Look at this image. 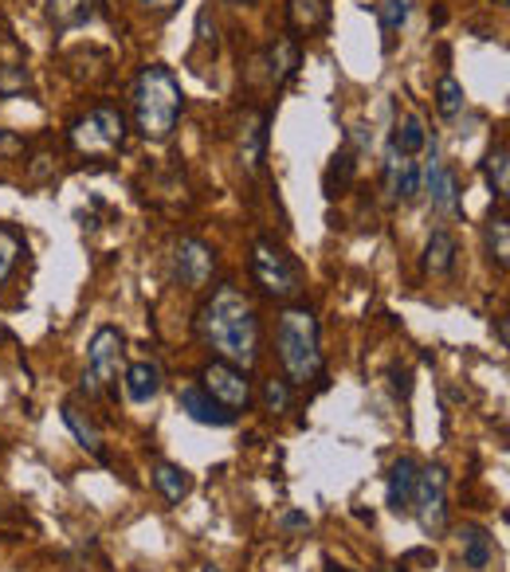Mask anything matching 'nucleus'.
<instances>
[{"label": "nucleus", "mask_w": 510, "mask_h": 572, "mask_svg": "<svg viewBox=\"0 0 510 572\" xmlns=\"http://www.w3.org/2000/svg\"><path fill=\"white\" fill-rule=\"evenodd\" d=\"M196 333L228 365L252 369L259 361V318L252 299L235 287H216L212 299L196 311Z\"/></svg>", "instance_id": "obj_1"}, {"label": "nucleus", "mask_w": 510, "mask_h": 572, "mask_svg": "<svg viewBox=\"0 0 510 572\" xmlns=\"http://www.w3.org/2000/svg\"><path fill=\"white\" fill-rule=\"evenodd\" d=\"M185 110V90L173 68L166 63H146L134 78V122L146 142H166L181 122Z\"/></svg>", "instance_id": "obj_2"}, {"label": "nucleus", "mask_w": 510, "mask_h": 572, "mask_svg": "<svg viewBox=\"0 0 510 572\" xmlns=\"http://www.w3.org/2000/svg\"><path fill=\"white\" fill-rule=\"evenodd\" d=\"M275 345L283 361L287 385H311L323 377V333L306 306H287L275 326Z\"/></svg>", "instance_id": "obj_3"}, {"label": "nucleus", "mask_w": 510, "mask_h": 572, "mask_svg": "<svg viewBox=\"0 0 510 572\" xmlns=\"http://www.w3.org/2000/svg\"><path fill=\"white\" fill-rule=\"evenodd\" d=\"M252 275L267 299L291 302L303 291V267H299V259H294L279 240H271V235H259V240L252 243Z\"/></svg>", "instance_id": "obj_4"}, {"label": "nucleus", "mask_w": 510, "mask_h": 572, "mask_svg": "<svg viewBox=\"0 0 510 572\" xmlns=\"http://www.w3.org/2000/svg\"><path fill=\"white\" fill-rule=\"evenodd\" d=\"M126 142V118L114 107H95L87 114L71 122V146L87 157H107L114 149H122Z\"/></svg>", "instance_id": "obj_5"}, {"label": "nucleus", "mask_w": 510, "mask_h": 572, "mask_svg": "<svg viewBox=\"0 0 510 572\" xmlns=\"http://www.w3.org/2000/svg\"><path fill=\"white\" fill-rule=\"evenodd\" d=\"M412 514L421 522L428 537L448 534V471L444 466H424L416 475V490H412Z\"/></svg>", "instance_id": "obj_6"}, {"label": "nucleus", "mask_w": 510, "mask_h": 572, "mask_svg": "<svg viewBox=\"0 0 510 572\" xmlns=\"http://www.w3.org/2000/svg\"><path fill=\"white\" fill-rule=\"evenodd\" d=\"M201 380H205V392L216 400L220 407H228L232 416H240V412H247L252 407V380H247V369H240V365H228V361H208L205 373H201Z\"/></svg>", "instance_id": "obj_7"}, {"label": "nucleus", "mask_w": 510, "mask_h": 572, "mask_svg": "<svg viewBox=\"0 0 510 572\" xmlns=\"http://www.w3.org/2000/svg\"><path fill=\"white\" fill-rule=\"evenodd\" d=\"M122 353H126V338L114 326H98L87 345V377L98 388H114L122 373Z\"/></svg>", "instance_id": "obj_8"}, {"label": "nucleus", "mask_w": 510, "mask_h": 572, "mask_svg": "<svg viewBox=\"0 0 510 572\" xmlns=\"http://www.w3.org/2000/svg\"><path fill=\"white\" fill-rule=\"evenodd\" d=\"M173 271H177V282H181V287H189V291H205L216 275L212 247H208L205 240H196V235H185L173 252Z\"/></svg>", "instance_id": "obj_9"}, {"label": "nucleus", "mask_w": 510, "mask_h": 572, "mask_svg": "<svg viewBox=\"0 0 510 572\" xmlns=\"http://www.w3.org/2000/svg\"><path fill=\"white\" fill-rule=\"evenodd\" d=\"M177 407H181V412H185V416L193 419V424H201V427H232L235 424L232 412L216 404V400L208 397L201 385L181 388V392H177Z\"/></svg>", "instance_id": "obj_10"}, {"label": "nucleus", "mask_w": 510, "mask_h": 572, "mask_svg": "<svg viewBox=\"0 0 510 572\" xmlns=\"http://www.w3.org/2000/svg\"><path fill=\"white\" fill-rule=\"evenodd\" d=\"M424 181H428V196H432V208L440 216H460V188H456V177H451V169L440 161V154H436V142H432V166L424 169Z\"/></svg>", "instance_id": "obj_11"}, {"label": "nucleus", "mask_w": 510, "mask_h": 572, "mask_svg": "<svg viewBox=\"0 0 510 572\" xmlns=\"http://www.w3.org/2000/svg\"><path fill=\"white\" fill-rule=\"evenodd\" d=\"M421 166L412 157H401L389 146V154H385V188H389L392 200H412L421 193Z\"/></svg>", "instance_id": "obj_12"}, {"label": "nucleus", "mask_w": 510, "mask_h": 572, "mask_svg": "<svg viewBox=\"0 0 510 572\" xmlns=\"http://www.w3.org/2000/svg\"><path fill=\"white\" fill-rule=\"evenodd\" d=\"M416 475H421V466L412 463L409 455H401L389 466V478H385V506H389L392 514H409L412 490H416Z\"/></svg>", "instance_id": "obj_13"}, {"label": "nucleus", "mask_w": 510, "mask_h": 572, "mask_svg": "<svg viewBox=\"0 0 510 572\" xmlns=\"http://www.w3.org/2000/svg\"><path fill=\"white\" fill-rule=\"evenodd\" d=\"M122 385H126V397L134 404H149L161 392V365L157 361H134L126 369V377H122Z\"/></svg>", "instance_id": "obj_14"}, {"label": "nucleus", "mask_w": 510, "mask_h": 572, "mask_svg": "<svg viewBox=\"0 0 510 572\" xmlns=\"http://www.w3.org/2000/svg\"><path fill=\"white\" fill-rule=\"evenodd\" d=\"M460 557L467 569H490L495 561V537L483 530V525H463L460 530Z\"/></svg>", "instance_id": "obj_15"}, {"label": "nucleus", "mask_w": 510, "mask_h": 572, "mask_svg": "<svg viewBox=\"0 0 510 572\" xmlns=\"http://www.w3.org/2000/svg\"><path fill=\"white\" fill-rule=\"evenodd\" d=\"M456 255H460V247H456V235L451 232H432L428 243H424V271L428 275H451L456 271Z\"/></svg>", "instance_id": "obj_16"}, {"label": "nucleus", "mask_w": 510, "mask_h": 572, "mask_svg": "<svg viewBox=\"0 0 510 572\" xmlns=\"http://www.w3.org/2000/svg\"><path fill=\"white\" fill-rule=\"evenodd\" d=\"M264 146H267V114H259V118H252L244 126V134H240V166L252 177L264 166Z\"/></svg>", "instance_id": "obj_17"}, {"label": "nucleus", "mask_w": 510, "mask_h": 572, "mask_svg": "<svg viewBox=\"0 0 510 572\" xmlns=\"http://www.w3.org/2000/svg\"><path fill=\"white\" fill-rule=\"evenodd\" d=\"M483 181H487L495 200H507L510 196V149L507 146H495L483 157Z\"/></svg>", "instance_id": "obj_18"}, {"label": "nucleus", "mask_w": 510, "mask_h": 572, "mask_svg": "<svg viewBox=\"0 0 510 572\" xmlns=\"http://www.w3.org/2000/svg\"><path fill=\"white\" fill-rule=\"evenodd\" d=\"M483 240H487L490 263H495L499 271H507L510 267V220H507V212H490L487 228H483Z\"/></svg>", "instance_id": "obj_19"}, {"label": "nucleus", "mask_w": 510, "mask_h": 572, "mask_svg": "<svg viewBox=\"0 0 510 572\" xmlns=\"http://www.w3.org/2000/svg\"><path fill=\"white\" fill-rule=\"evenodd\" d=\"M95 16V0H48V20L51 28L68 32V28H78V24H87Z\"/></svg>", "instance_id": "obj_20"}, {"label": "nucleus", "mask_w": 510, "mask_h": 572, "mask_svg": "<svg viewBox=\"0 0 510 572\" xmlns=\"http://www.w3.org/2000/svg\"><path fill=\"white\" fill-rule=\"evenodd\" d=\"M267 63H271V83L275 87H283L287 78L299 71V44L291 36H279L267 51Z\"/></svg>", "instance_id": "obj_21"}, {"label": "nucleus", "mask_w": 510, "mask_h": 572, "mask_svg": "<svg viewBox=\"0 0 510 572\" xmlns=\"http://www.w3.org/2000/svg\"><path fill=\"white\" fill-rule=\"evenodd\" d=\"M392 149L401 157H416L421 154L424 146H428V134H424V122L416 114H404L397 126H392V142H389Z\"/></svg>", "instance_id": "obj_22"}, {"label": "nucleus", "mask_w": 510, "mask_h": 572, "mask_svg": "<svg viewBox=\"0 0 510 572\" xmlns=\"http://www.w3.org/2000/svg\"><path fill=\"white\" fill-rule=\"evenodd\" d=\"M154 486L161 490L166 502H181V498H189V490H193V478H189L177 463H157L154 466Z\"/></svg>", "instance_id": "obj_23"}, {"label": "nucleus", "mask_w": 510, "mask_h": 572, "mask_svg": "<svg viewBox=\"0 0 510 572\" xmlns=\"http://www.w3.org/2000/svg\"><path fill=\"white\" fill-rule=\"evenodd\" d=\"M63 424L71 427V436L78 439V447H87L90 455H98L102 459V436H98V427L90 424L83 412H78L75 404H63Z\"/></svg>", "instance_id": "obj_24"}, {"label": "nucleus", "mask_w": 510, "mask_h": 572, "mask_svg": "<svg viewBox=\"0 0 510 572\" xmlns=\"http://www.w3.org/2000/svg\"><path fill=\"white\" fill-rule=\"evenodd\" d=\"M436 110H440V118H456V114H460V110H463L460 78L440 75V83H436Z\"/></svg>", "instance_id": "obj_25"}, {"label": "nucleus", "mask_w": 510, "mask_h": 572, "mask_svg": "<svg viewBox=\"0 0 510 572\" xmlns=\"http://www.w3.org/2000/svg\"><path fill=\"white\" fill-rule=\"evenodd\" d=\"M20 252H24V240H20L16 228H0V287L9 282L12 267H16Z\"/></svg>", "instance_id": "obj_26"}, {"label": "nucleus", "mask_w": 510, "mask_h": 572, "mask_svg": "<svg viewBox=\"0 0 510 572\" xmlns=\"http://www.w3.org/2000/svg\"><path fill=\"white\" fill-rule=\"evenodd\" d=\"M326 20V0H291V24L314 32Z\"/></svg>", "instance_id": "obj_27"}, {"label": "nucleus", "mask_w": 510, "mask_h": 572, "mask_svg": "<svg viewBox=\"0 0 510 572\" xmlns=\"http://www.w3.org/2000/svg\"><path fill=\"white\" fill-rule=\"evenodd\" d=\"M259 400H264V407L271 416H283V412H291V385H287V380H275V377L264 380Z\"/></svg>", "instance_id": "obj_28"}, {"label": "nucleus", "mask_w": 510, "mask_h": 572, "mask_svg": "<svg viewBox=\"0 0 510 572\" xmlns=\"http://www.w3.org/2000/svg\"><path fill=\"white\" fill-rule=\"evenodd\" d=\"M350 177H353L350 149H342V154H333V161H330V173H326V193H330V196L345 193V185H350Z\"/></svg>", "instance_id": "obj_29"}, {"label": "nucleus", "mask_w": 510, "mask_h": 572, "mask_svg": "<svg viewBox=\"0 0 510 572\" xmlns=\"http://www.w3.org/2000/svg\"><path fill=\"white\" fill-rule=\"evenodd\" d=\"M377 20H381L385 32H401L404 20H409V0H385V4H377Z\"/></svg>", "instance_id": "obj_30"}, {"label": "nucleus", "mask_w": 510, "mask_h": 572, "mask_svg": "<svg viewBox=\"0 0 510 572\" xmlns=\"http://www.w3.org/2000/svg\"><path fill=\"white\" fill-rule=\"evenodd\" d=\"M28 90V71L9 63V68H0V95L12 98V95H24Z\"/></svg>", "instance_id": "obj_31"}, {"label": "nucleus", "mask_w": 510, "mask_h": 572, "mask_svg": "<svg viewBox=\"0 0 510 572\" xmlns=\"http://www.w3.org/2000/svg\"><path fill=\"white\" fill-rule=\"evenodd\" d=\"M208 20H212V12H208V9L196 12V39H201V44H212V48H216V24L208 28Z\"/></svg>", "instance_id": "obj_32"}, {"label": "nucleus", "mask_w": 510, "mask_h": 572, "mask_svg": "<svg viewBox=\"0 0 510 572\" xmlns=\"http://www.w3.org/2000/svg\"><path fill=\"white\" fill-rule=\"evenodd\" d=\"M146 12H154V16H173L177 9H181V0H137Z\"/></svg>", "instance_id": "obj_33"}, {"label": "nucleus", "mask_w": 510, "mask_h": 572, "mask_svg": "<svg viewBox=\"0 0 510 572\" xmlns=\"http://www.w3.org/2000/svg\"><path fill=\"white\" fill-rule=\"evenodd\" d=\"M306 525H311V518L299 514V510H287L283 514V530H306Z\"/></svg>", "instance_id": "obj_34"}, {"label": "nucleus", "mask_w": 510, "mask_h": 572, "mask_svg": "<svg viewBox=\"0 0 510 572\" xmlns=\"http://www.w3.org/2000/svg\"><path fill=\"white\" fill-rule=\"evenodd\" d=\"M196 572H220V569H216V564H201Z\"/></svg>", "instance_id": "obj_35"}, {"label": "nucleus", "mask_w": 510, "mask_h": 572, "mask_svg": "<svg viewBox=\"0 0 510 572\" xmlns=\"http://www.w3.org/2000/svg\"><path fill=\"white\" fill-rule=\"evenodd\" d=\"M377 572H404V569H392V564H381V569H377Z\"/></svg>", "instance_id": "obj_36"}, {"label": "nucleus", "mask_w": 510, "mask_h": 572, "mask_svg": "<svg viewBox=\"0 0 510 572\" xmlns=\"http://www.w3.org/2000/svg\"><path fill=\"white\" fill-rule=\"evenodd\" d=\"M326 572H350V569H338V564H330V569H326Z\"/></svg>", "instance_id": "obj_37"}, {"label": "nucleus", "mask_w": 510, "mask_h": 572, "mask_svg": "<svg viewBox=\"0 0 510 572\" xmlns=\"http://www.w3.org/2000/svg\"><path fill=\"white\" fill-rule=\"evenodd\" d=\"M232 4H252V0H232Z\"/></svg>", "instance_id": "obj_38"}, {"label": "nucleus", "mask_w": 510, "mask_h": 572, "mask_svg": "<svg viewBox=\"0 0 510 572\" xmlns=\"http://www.w3.org/2000/svg\"><path fill=\"white\" fill-rule=\"evenodd\" d=\"M495 4H510V0H495Z\"/></svg>", "instance_id": "obj_39"}]
</instances>
